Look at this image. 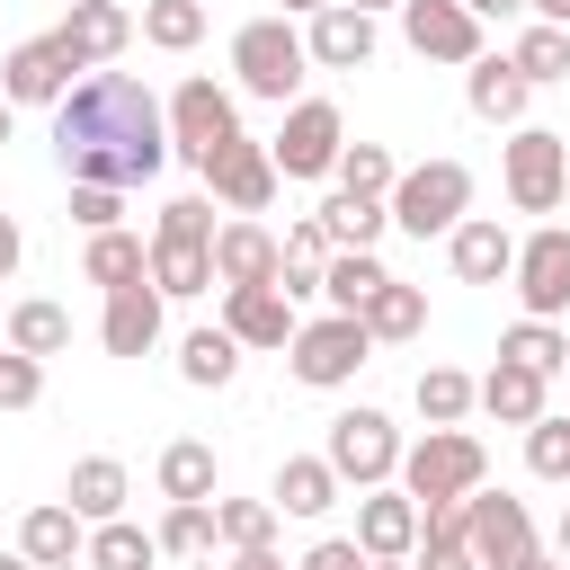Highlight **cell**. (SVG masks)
<instances>
[{"instance_id":"cell-61","label":"cell","mask_w":570,"mask_h":570,"mask_svg":"<svg viewBox=\"0 0 570 570\" xmlns=\"http://www.w3.org/2000/svg\"><path fill=\"white\" fill-rule=\"evenodd\" d=\"M365 570H410V561H365Z\"/></svg>"},{"instance_id":"cell-23","label":"cell","mask_w":570,"mask_h":570,"mask_svg":"<svg viewBox=\"0 0 570 570\" xmlns=\"http://www.w3.org/2000/svg\"><path fill=\"white\" fill-rule=\"evenodd\" d=\"M18 552H27L36 570H80L89 525L71 517V499H45V508H27V517H18Z\"/></svg>"},{"instance_id":"cell-9","label":"cell","mask_w":570,"mask_h":570,"mask_svg":"<svg viewBox=\"0 0 570 570\" xmlns=\"http://www.w3.org/2000/svg\"><path fill=\"white\" fill-rule=\"evenodd\" d=\"M338 151H347V116H338L330 98H294L285 125H276V142H267L276 178H330Z\"/></svg>"},{"instance_id":"cell-36","label":"cell","mask_w":570,"mask_h":570,"mask_svg":"<svg viewBox=\"0 0 570 570\" xmlns=\"http://www.w3.org/2000/svg\"><path fill=\"white\" fill-rule=\"evenodd\" d=\"M160 561V534H142L134 517H107V525H89V552H80V570H151Z\"/></svg>"},{"instance_id":"cell-55","label":"cell","mask_w":570,"mask_h":570,"mask_svg":"<svg viewBox=\"0 0 570 570\" xmlns=\"http://www.w3.org/2000/svg\"><path fill=\"white\" fill-rule=\"evenodd\" d=\"M534 18H552V27H570V0H525Z\"/></svg>"},{"instance_id":"cell-28","label":"cell","mask_w":570,"mask_h":570,"mask_svg":"<svg viewBox=\"0 0 570 570\" xmlns=\"http://www.w3.org/2000/svg\"><path fill=\"white\" fill-rule=\"evenodd\" d=\"M80 276H89L98 294H107V285H134V276H151V240H142V232H125V223H107V232H89Z\"/></svg>"},{"instance_id":"cell-25","label":"cell","mask_w":570,"mask_h":570,"mask_svg":"<svg viewBox=\"0 0 570 570\" xmlns=\"http://www.w3.org/2000/svg\"><path fill=\"white\" fill-rule=\"evenodd\" d=\"M62 499H71V517H80V525H107V517H125L134 472H125L116 454H80V463H71V481H62Z\"/></svg>"},{"instance_id":"cell-34","label":"cell","mask_w":570,"mask_h":570,"mask_svg":"<svg viewBox=\"0 0 570 570\" xmlns=\"http://www.w3.org/2000/svg\"><path fill=\"white\" fill-rule=\"evenodd\" d=\"M383 276H392V267H383L374 249H330V258H321V303H330V312H365V294H374Z\"/></svg>"},{"instance_id":"cell-48","label":"cell","mask_w":570,"mask_h":570,"mask_svg":"<svg viewBox=\"0 0 570 570\" xmlns=\"http://www.w3.org/2000/svg\"><path fill=\"white\" fill-rule=\"evenodd\" d=\"M267 285H276L294 312H303V303H321V267H312V258H276V276H267Z\"/></svg>"},{"instance_id":"cell-6","label":"cell","mask_w":570,"mask_h":570,"mask_svg":"<svg viewBox=\"0 0 570 570\" xmlns=\"http://www.w3.org/2000/svg\"><path fill=\"white\" fill-rule=\"evenodd\" d=\"M321 463L338 472V490H374V481H392V472H401V428H392V410H374V401L338 410L330 436H321Z\"/></svg>"},{"instance_id":"cell-7","label":"cell","mask_w":570,"mask_h":570,"mask_svg":"<svg viewBox=\"0 0 570 570\" xmlns=\"http://www.w3.org/2000/svg\"><path fill=\"white\" fill-rule=\"evenodd\" d=\"M499 187L517 214H552L570 196V142L552 125H508V151H499Z\"/></svg>"},{"instance_id":"cell-18","label":"cell","mask_w":570,"mask_h":570,"mask_svg":"<svg viewBox=\"0 0 570 570\" xmlns=\"http://www.w3.org/2000/svg\"><path fill=\"white\" fill-rule=\"evenodd\" d=\"M463 107H472L481 125H525L534 80H525L508 53H472V62H463Z\"/></svg>"},{"instance_id":"cell-37","label":"cell","mask_w":570,"mask_h":570,"mask_svg":"<svg viewBox=\"0 0 570 570\" xmlns=\"http://www.w3.org/2000/svg\"><path fill=\"white\" fill-rule=\"evenodd\" d=\"M134 36L160 45V53H196V45H205V0H142Z\"/></svg>"},{"instance_id":"cell-51","label":"cell","mask_w":570,"mask_h":570,"mask_svg":"<svg viewBox=\"0 0 570 570\" xmlns=\"http://www.w3.org/2000/svg\"><path fill=\"white\" fill-rule=\"evenodd\" d=\"M18 258H27V232H18V214H0V285L18 276Z\"/></svg>"},{"instance_id":"cell-38","label":"cell","mask_w":570,"mask_h":570,"mask_svg":"<svg viewBox=\"0 0 570 570\" xmlns=\"http://www.w3.org/2000/svg\"><path fill=\"white\" fill-rule=\"evenodd\" d=\"M508 62L543 89V80H570V27H552V18H525V36L508 45Z\"/></svg>"},{"instance_id":"cell-33","label":"cell","mask_w":570,"mask_h":570,"mask_svg":"<svg viewBox=\"0 0 570 570\" xmlns=\"http://www.w3.org/2000/svg\"><path fill=\"white\" fill-rule=\"evenodd\" d=\"M151 481H160V499H214V445L205 436H169L160 445V463H151Z\"/></svg>"},{"instance_id":"cell-13","label":"cell","mask_w":570,"mask_h":570,"mask_svg":"<svg viewBox=\"0 0 570 570\" xmlns=\"http://www.w3.org/2000/svg\"><path fill=\"white\" fill-rule=\"evenodd\" d=\"M463 543H472V561L481 570H508V561H525L534 552V517H525V499H508V490H472L463 499Z\"/></svg>"},{"instance_id":"cell-22","label":"cell","mask_w":570,"mask_h":570,"mask_svg":"<svg viewBox=\"0 0 570 570\" xmlns=\"http://www.w3.org/2000/svg\"><path fill=\"white\" fill-rule=\"evenodd\" d=\"M543 392H552V374H534V365H517V356H499V365H490V374L472 383V410H490L499 428H534V419L552 410Z\"/></svg>"},{"instance_id":"cell-21","label":"cell","mask_w":570,"mask_h":570,"mask_svg":"<svg viewBox=\"0 0 570 570\" xmlns=\"http://www.w3.org/2000/svg\"><path fill=\"white\" fill-rule=\"evenodd\" d=\"M294 321H303V312H294L276 285H223V330H232L240 347H276V356H285Z\"/></svg>"},{"instance_id":"cell-14","label":"cell","mask_w":570,"mask_h":570,"mask_svg":"<svg viewBox=\"0 0 570 570\" xmlns=\"http://www.w3.org/2000/svg\"><path fill=\"white\" fill-rule=\"evenodd\" d=\"M401 45L419 53V62H472V53H490L481 45V18L463 9V0H401Z\"/></svg>"},{"instance_id":"cell-11","label":"cell","mask_w":570,"mask_h":570,"mask_svg":"<svg viewBox=\"0 0 570 570\" xmlns=\"http://www.w3.org/2000/svg\"><path fill=\"white\" fill-rule=\"evenodd\" d=\"M80 71H89V62L62 45V27H45V36H27V45L0 62V98H9V107H53Z\"/></svg>"},{"instance_id":"cell-53","label":"cell","mask_w":570,"mask_h":570,"mask_svg":"<svg viewBox=\"0 0 570 570\" xmlns=\"http://www.w3.org/2000/svg\"><path fill=\"white\" fill-rule=\"evenodd\" d=\"M463 9H472L481 27H490V18H525V0H463Z\"/></svg>"},{"instance_id":"cell-32","label":"cell","mask_w":570,"mask_h":570,"mask_svg":"<svg viewBox=\"0 0 570 570\" xmlns=\"http://www.w3.org/2000/svg\"><path fill=\"white\" fill-rule=\"evenodd\" d=\"M356 321H365V338H374V347H383V338H419V330H428V294H419V285H401V276H383V285L365 294V312H356Z\"/></svg>"},{"instance_id":"cell-10","label":"cell","mask_w":570,"mask_h":570,"mask_svg":"<svg viewBox=\"0 0 570 570\" xmlns=\"http://www.w3.org/2000/svg\"><path fill=\"white\" fill-rule=\"evenodd\" d=\"M517 303L534 312V321H561L570 312V223H534L525 240H517Z\"/></svg>"},{"instance_id":"cell-39","label":"cell","mask_w":570,"mask_h":570,"mask_svg":"<svg viewBox=\"0 0 570 570\" xmlns=\"http://www.w3.org/2000/svg\"><path fill=\"white\" fill-rule=\"evenodd\" d=\"M321 223H330V240H338V249H374V240L392 232L383 196H347V187H338V196L321 205Z\"/></svg>"},{"instance_id":"cell-20","label":"cell","mask_w":570,"mask_h":570,"mask_svg":"<svg viewBox=\"0 0 570 570\" xmlns=\"http://www.w3.org/2000/svg\"><path fill=\"white\" fill-rule=\"evenodd\" d=\"M445 267H454L463 285H499V276L517 267V232H508L499 214H463V223L445 232Z\"/></svg>"},{"instance_id":"cell-57","label":"cell","mask_w":570,"mask_h":570,"mask_svg":"<svg viewBox=\"0 0 570 570\" xmlns=\"http://www.w3.org/2000/svg\"><path fill=\"white\" fill-rule=\"evenodd\" d=\"M347 9H365V18H383V9H401V0H347Z\"/></svg>"},{"instance_id":"cell-42","label":"cell","mask_w":570,"mask_h":570,"mask_svg":"<svg viewBox=\"0 0 570 570\" xmlns=\"http://www.w3.org/2000/svg\"><path fill=\"white\" fill-rule=\"evenodd\" d=\"M499 356H517V365H534V374H561V365H570V338H561L552 321H534V312H525V321L499 338Z\"/></svg>"},{"instance_id":"cell-50","label":"cell","mask_w":570,"mask_h":570,"mask_svg":"<svg viewBox=\"0 0 570 570\" xmlns=\"http://www.w3.org/2000/svg\"><path fill=\"white\" fill-rule=\"evenodd\" d=\"M330 249H338V240H330V223H321V214H303V223L285 232V258H312V267H321Z\"/></svg>"},{"instance_id":"cell-29","label":"cell","mask_w":570,"mask_h":570,"mask_svg":"<svg viewBox=\"0 0 570 570\" xmlns=\"http://www.w3.org/2000/svg\"><path fill=\"white\" fill-rule=\"evenodd\" d=\"M0 338H9L18 356H36V365H45V356H62V347H71V312H62V303H45V294H27V303H9Z\"/></svg>"},{"instance_id":"cell-31","label":"cell","mask_w":570,"mask_h":570,"mask_svg":"<svg viewBox=\"0 0 570 570\" xmlns=\"http://www.w3.org/2000/svg\"><path fill=\"white\" fill-rule=\"evenodd\" d=\"M410 570H481V561H472V543H463V499H445V508H419Z\"/></svg>"},{"instance_id":"cell-15","label":"cell","mask_w":570,"mask_h":570,"mask_svg":"<svg viewBox=\"0 0 570 570\" xmlns=\"http://www.w3.org/2000/svg\"><path fill=\"white\" fill-rule=\"evenodd\" d=\"M160 321H169V294H160L151 276H134V285H107L98 347H107V356H151V347H160Z\"/></svg>"},{"instance_id":"cell-12","label":"cell","mask_w":570,"mask_h":570,"mask_svg":"<svg viewBox=\"0 0 570 570\" xmlns=\"http://www.w3.org/2000/svg\"><path fill=\"white\" fill-rule=\"evenodd\" d=\"M196 178H205V196H214L223 214H267V205H276V187H285V178H276V160H267V142H249V134H232Z\"/></svg>"},{"instance_id":"cell-62","label":"cell","mask_w":570,"mask_h":570,"mask_svg":"<svg viewBox=\"0 0 570 570\" xmlns=\"http://www.w3.org/2000/svg\"><path fill=\"white\" fill-rule=\"evenodd\" d=\"M561 374H570V365H561Z\"/></svg>"},{"instance_id":"cell-52","label":"cell","mask_w":570,"mask_h":570,"mask_svg":"<svg viewBox=\"0 0 570 570\" xmlns=\"http://www.w3.org/2000/svg\"><path fill=\"white\" fill-rule=\"evenodd\" d=\"M232 570H294V561H285L276 543H240V552H232Z\"/></svg>"},{"instance_id":"cell-30","label":"cell","mask_w":570,"mask_h":570,"mask_svg":"<svg viewBox=\"0 0 570 570\" xmlns=\"http://www.w3.org/2000/svg\"><path fill=\"white\" fill-rule=\"evenodd\" d=\"M240 356H249V347H240L223 321H205V330H187V338H178V374H187L196 392H223V383L240 374Z\"/></svg>"},{"instance_id":"cell-8","label":"cell","mask_w":570,"mask_h":570,"mask_svg":"<svg viewBox=\"0 0 570 570\" xmlns=\"http://www.w3.org/2000/svg\"><path fill=\"white\" fill-rule=\"evenodd\" d=\"M365 356H374V338H365V321H356V312L294 321V338H285V365H294V383H312V392L356 383V365H365Z\"/></svg>"},{"instance_id":"cell-56","label":"cell","mask_w":570,"mask_h":570,"mask_svg":"<svg viewBox=\"0 0 570 570\" xmlns=\"http://www.w3.org/2000/svg\"><path fill=\"white\" fill-rule=\"evenodd\" d=\"M276 9H285V18H312V9H330V0H276Z\"/></svg>"},{"instance_id":"cell-26","label":"cell","mask_w":570,"mask_h":570,"mask_svg":"<svg viewBox=\"0 0 570 570\" xmlns=\"http://www.w3.org/2000/svg\"><path fill=\"white\" fill-rule=\"evenodd\" d=\"M151 285H160L169 303H187V294H214V240L151 232Z\"/></svg>"},{"instance_id":"cell-35","label":"cell","mask_w":570,"mask_h":570,"mask_svg":"<svg viewBox=\"0 0 570 570\" xmlns=\"http://www.w3.org/2000/svg\"><path fill=\"white\" fill-rule=\"evenodd\" d=\"M151 534H160L169 561H214V543H223V534H214V499H169Z\"/></svg>"},{"instance_id":"cell-5","label":"cell","mask_w":570,"mask_h":570,"mask_svg":"<svg viewBox=\"0 0 570 570\" xmlns=\"http://www.w3.org/2000/svg\"><path fill=\"white\" fill-rule=\"evenodd\" d=\"M383 214H392L410 240H445V232L472 214V169H463V160H419V169L392 178Z\"/></svg>"},{"instance_id":"cell-58","label":"cell","mask_w":570,"mask_h":570,"mask_svg":"<svg viewBox=\"0 0 570 570\" xmlns=\"http://www.w3.org/2000/svg\"><path fill=\"white\" fill-rule=\"evenodd\" d=\"M552 552H561V561H570V508H561V543H552Z\"/></svg>"},{"instance_id":"cell-1","label":"cell","mask_w":570,"mask_h":570,"mask_svg":"<svg viewBox=\"0 0 570 570\" xmlns=\"http://www.w3.org/2000/svg\"><path fill=\"white\" fill-rule=\"evenodd\" d=\"M53 151H62V169L89 178V187H142V178L169 169L160 98H151L134 71L98 62V71H80V80L53 98Z\"/></svg>"},{"instance_id":"cell-24","label":"cell","mask_w":570,"mask_h":570,"mask_svg":"<svg viewBox=\"0 0 570 570\" xmlns=\"http://www.w3.org/2000/svg\"><path fill=\"white\" fill-rule=\"evenodd\" d=\"M62 45L98 71V62H116V53L134 45V9H125V0H71V9H62Z\"/></svg>"},{"instance_id":"cell-3","label":"cell","mask_w":570,"mask_h":570,"mask_svg":"<svg viewBox=\"0 0 570 570\" xmlns=\"http://www.w3.org/2000/svg\"><path fill=\"white\" fill-rule=\"evenodd\" d=\"M419 508H445V499H472L481 481H490V454H481V436L472 428H428L419 445H401V472H392Z\"/></svg>"},{"instance_id":"cell-54","label":"cell","mask_w":570,"mask_h":570,"mask_svg":"<svg viewBox=\"0 0 570 570\" xmlns=\"http://www.w3.org/2000/svg\"><path fill=\"white\" fill-rule=\"evenodd\" d=\"M508 570H570V561H561V552H543V543H534V552H525V561H508Z\"/></svg>"},{"instance_id":"cell-43","label":"cell","mask_w":570,"mask_h":570,"mask_svg":"<svg viewBox=\"0 0 570 570\" xmlns=\"http://www.w3.org/2000/svg\"><path fill=\"white\" fill-rule=\"evenodd\" d=\"M214 534L240 552V543H276V499H214Z\"/></svg>"},{"instance_id":"cell-47","label":"cell","mask_w":570,"mask_h":570,"mask_svg":"<svg viewBox=\"0 0 570 570\" xmlns=\"http://www.w3.org/2000/svg\"><path fill=\"white\" fill-rule=\"evenodd\" d=\"M151 232H178V240H214V196H169Z\"/></svg>"},{"instance_id":"cell-17","label":"cell","mask_w":570,"mask_h":570,"mask_svg":"<svg viewBox=\"0 0 570 570\" xmlns=\"http://www.w3.org/2000/svg\"><path fill=\"white\" fill-rule=\"evenodd\" d=\"M410 543H419V499L401 481H374L356 499V552L365 561H410Z\"/></svg>"},{"instance_id":"cell-16","label":"cell","mask_w":570,"mask_h":570,"mask_svg":"<svg viewBox=\"0 0 570 570\" xmlns=\"http://www.w3.org/2000/svg\"><path fill=\"white\" fill-rule=\"evenodd\" d=\"M374 45H383V27H374L365 9H347V0H330V9L303 18V53H312V71H365Z\"/></svg>"},{"instance_id":"cell-27","label":"cell","mask_w":570,"mask_h":570,"mask_svg":"<svg viewBox=\"0 0 570 570\" xmlns=\"http://www.w3.org/2000/svg\"><path fill=\"white\" fill-rule=\"evenodd\" d=\"M267 499H276V517H330V508H338L347 490H338V472H330L321 454H285V463H276V490H267Z\"/></svg>"},{"instance_id":"cell-60","label":"cell","mask_w":570,"mask_h":570,"mask_svg":"<svg viewBox=\"0 0 570 570\" xmlns=\"http://www.w3.org/2000/svg\"><path fill=\"white\" fill-rule=\"evenodd\" d=\"M0 142H9V98H0Z\"/></svg>"},{"instance_id":"cell-49","label":"cell","mask_w":570,"mask_h":570,"mask_svg":"<svg viewBox=\"0 0 570 570\" xmlns=\"http://www.w3.org/2000/svg\"><path fill=\"white\" fill-rule=\"evenodd\" d=\"M294 570H365V552H356V534H321Z\"/></svg>"},{"instance_id":"cell-2","label":"cell","mask_w":570,"mask_h":570,"mask_svg":"<svg viewBox=\"0 0 570 570\" xmlns=\"http://www.w3.org/2000/svg\"><path fill=\"white\" fill-rule=\"evenodd\" d=\"M303 71H312V53H303V27L276 9V18H249L240 36H232V80L249 89V98H267V107H294L303 98Z\"/></svg>"},{"instance_id":"cell-45","label":"cell","mask_w":570,"mask_h":570,"mask_svg":"<svg viewBox=\"0 0 570 570\" xmlns=\"http://www.w3.org/2000/svg\"><path fill=\"white\" fill-rule=\"evenodd\" d=\"M36 392H45V365L0 338V410H36Z\"/></svg>"},{"instance_id":"cell-4","label":"cell","mask_w":570,"mask_h":570,"mask_svg":"<svg viewBox=\"0 0 570 570\" xmlns=\"http://www.w3.org/2000/svg\"><path fill=\"white\" fill-rule=\"evenodd\" d=\"M160 125H169V160H187V169H205L232 134H240V98L214 80V71H187L178 89H169V107H160Z\"/></svg>"},{"instance_id":"cell-40","label":"cell","mask_w":570,"mask_h":570,"mask_svg":"<svg viewBox=\"0 0 570 570\" xmlns=\"http://www.w3.org/2000/svg\"><path fill=\"white\" fill-rule=\"evenodd\" d=\"M410 401H419L428 428H463V419H472V374H463V365H428Z\"/></svg>"},{"instance_id":"cell-44","label":"cell","mask_w":570,"mask_h":570,"mask_svg":"<svg viewBox=\"0 0 570 570\" xmlns=\"http://www.w3.org/2000/svg\"><path fill=\"white\" fill-rule=\"evenodd\" d=\"M525 472H534V481H570V419H561V410H543V419L525 428Z\"/></svg>"},{"instance_id":"cell-59","label":"cell","mask_w":570,"mask_h":570,"mask_svg":"<svg viewBox=\"0 0 570 570\" xmlns=\"http://www.w3.org/2000/svg\"><path fill=\"white\" fill-rule=\"evenodd\" d=\"M0 570H36V561H27V552H0Z\"/></svg>"},{"instance_id":"cell-19","label":"cell","mask_w":570,"mask_h":570,"mask_svg":"<svg viewBox=\"0 0 570 570\" xmlns=\"http://www.w3.org/2000/svg\"><path fill=\"white\" fill-rule=\"evenodd\" d=\"M276 258H285V240H276L258 214L214 223V285H267V276H276Z\"/></svg>"},{"instance_id":"cell-41","label":"cell","mask_w":570,"mask_h":570,"mask_svg":"<svg viewBox=\"0 0 570 570\" xmlns=\"http://www.w3.org/2000/svg\"><path fill=\"white\" fill-rule=\"evenodd\" d=\"M330 178H338L347 196H392V178H401V160H392V142H347Z\"/></svg>"},{"instance_id":"cell-46","label":"cell","mask_w":570,"mask_h":570,"mask_svg":"<svg viewBox=\"0 0 570 570\" xmlns=\"http://www.w3.org/2000/svg\"><path fill=\"white\" fill-rule=\"evenodd\" d=\"M71 223H80V232L125 223V187H89V178H71Z\"/></svg>"}]
</instances>
